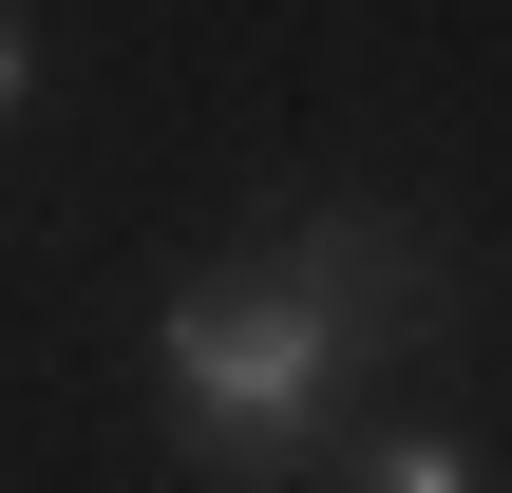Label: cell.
I'll list each match as a JSON object with an SVG mask.
<instances>
[{"mask_svg":"<svg viewBox=\"0 0 512 493\" xmlns=\"http://www.w3.org/2000/svg\"><path fill=\"white\" fill-rule=\"evenodd\" d=\"M19 95H38V19H0V114H19Z\"/></svg>","mask_w":512,"mask_h":493,"instance_id":"3957f363","label":"cell"},{"mask_svg":"<svg viewBox=\"0 0 512 493\" xmlns=\"http://www.w3.org/2000/svg\"><path fill=\"white\" fill-rule=\"evenodd\" d=\"M418 323H437L418 228H380V209H304L266 266H209V285L152 323V380H171V437H190L209 475H323L342 380L399 361Z\"/></svg>","mask_w":512,"mask_h":493,"instance_id":"6da1fadb","label":"cell"},{"mask_svg":"<svg viewBox=\"0 0 512 493\" xmlns=\"http://www.w3.org/2000/svg\"><path fill=\"white\" fill-rule=\"evenodd\" d=\"M342 493H475V456H456V437H380Z\"/></svg>","mask_w":512,"mask_h":493,"instance_id":"7a4b0ae2","label":"cell"}]
</instances>
